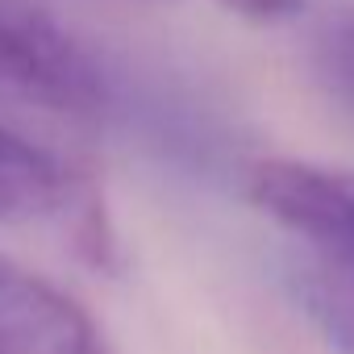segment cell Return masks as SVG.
<instances>
[{"label":"cell","instance_id":"cell-3","mask_svg":"<svg viewBox=\"0 0 354 354\" xmlns=\"http://www.w3.org/2000/svg\"><path fill=\"white\" fill-rule=\"evenodd\" d=\"M0 354H117L100 321L46 275L0 259Z\"/></svg>","mask_w":354,"mask_h":354},{"label":"cell","instance_id":"cell-1","mask_svg":"<svg viewBox=\"0 0 354 354\" xmlns=\"http://www.w3.org/2000/svg\"><path fill=\"white\" fill-rule=\"evenodd\" d=\"M246 196L308 250V304L329 342L354 354V171L263 158L246 175Z\"/></svg>","mask_w":354,"mask_h":354},{"label":"cell","instance_id":"cell-4","mask_svg":"<svg viewBox=\"0 0 354 354\" xmlns=\"http://www.w3.org/2000/svg\"><path fill=\"white\" fill-rule=\"evenodd\" d=\"M96 188L30 138L0 125V230L42 217L71 221Z\"/></svg>","mask_w":354,"mask_h":354},{"label":"cell","instance_id":"cell-2","mask_svg":"<svg viewBox=\"0 0 354 354\" xmlns=\"http://www.w3.org/2000/svg\"><path fill=\"white\" fill-rule=\"evenodd\" d=\"M109 100L96 63L50 17L0 0V104L92 117Z\"/></svg>","mask_w":354,"mask_h":354},{"label":"cell","instance_id":"cell-6","mask_svg":"<svg viewBox=\"0 0 354 354\" xmlns=\"http://www.w3.org/2000/svg\"><path fill=\"white\" fill-rule=\"evenodd\" d=\"M221 5L250 21H279V17H292L304 0H221Z\"/></svg>","mask_w":354,"mask_h":354},{"label":"cell","instance_id":"cell-5","mask_svg":"<svg viewBox=\"0 0 354 354\" xmlns=\"http://www.w3.org/2000/svg\"><path fill=\"white\" fill-rule=\"evenodd\" d=\"M317 67H321V80L329 84V92L354 109V13L325 26V34L317 42Z\"/></svg>","mask_w":354,"mask_h":354}]
</instances>
